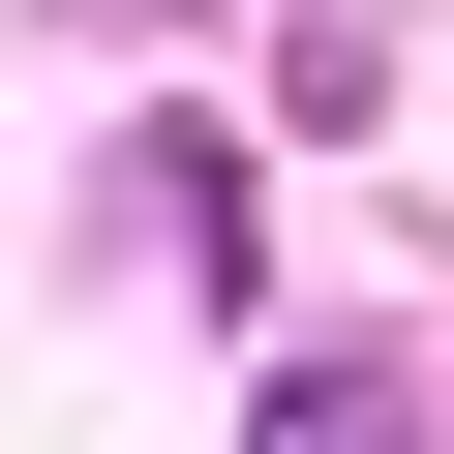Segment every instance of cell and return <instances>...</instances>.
<instances>
[{"label": "cell", "instance_id": "obj_2", "mask_svg": "<svg viewBox=\"0 0 454 454\" xmlns=\"http://www.w3.org/2000/svg\"><path fill=\"white\" fill-rule=\"evenodd\" d=\"M273 454H394V364H303V394H273Z\"/></svg>", "mask_w": 454, "mask_h": 454}, {"label": "cell", "instance_id": "obj_1", "mask_svg": "<svg viewBox=\"0 0 454 454\" xmlns=\"http://www.w3.org/2000/svg\"><path fill=\"white\" fill-rule=\"evenodd\" d=\"M121 212L182 243V303H243V152H212V121H152V152H121Z\"/></svg>", "mask_w": 454, "mask_h": 454}]
</instances>
